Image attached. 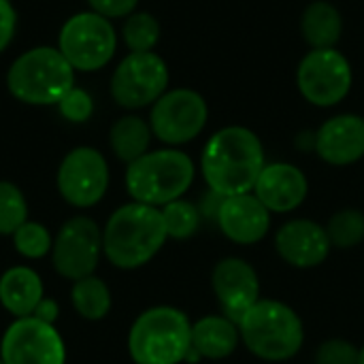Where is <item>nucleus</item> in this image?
I'll return each instance as SVG.
<instances>
[{"mask_svg":"<svg viewBox=\"0 0 364 364\" xmlns=\"http://www.w3.org/2000/svg\"><path fill=\"white\" fill-rule=\"evenodd\" d=\"M267 166L260 136L245 126L215 130L203 147L200 173L211 192L220 196L247 194Z\"/></svg>","mask_w":364,"mask_h":364,"instance_id":"obj_1","label":"nucleus"},{"mask_svg":"<svg viewBox=\"0 0 364 364\" xmlns=\"http://www.w3.org/2000/svg\"><path fill=\"white\" fill-rule=\"evenodd\" d=\"M168 241L158 207L126 203L102 226V256L122 271H134L151 262Z\"/></svg>","mask_w":364,"mask_h":364,"instance_id":"obj_2","label":"nucleus"},{"mask_svg":"<svg viewBox=\"0 0 364 364\" xmlns=\"http://www.w3.org/2000/svg\"><path fill=\"white\" fill-rule=\"evenodd\" d=\"M75 68L58 47L38 45L19 53L4 77L9 94L30 107H58L75 87Z\"/></svg>","mask_w":364,"mask_h":364,"instance_id":"obj_3","label":"nucleus"},{"mask_svg":"<svg viewBox=\"0 0 364 364\" xmlns=\"http://www.w3.org/2000/svg\"><path fill=\"white\" fill-rule=\"evenodd\" d=\"M196 175L194 160L179 147L149 149L126 166V190L134 203L164 207L183 198Z\"/></svg>","mask_w":364,"mask_h":364,"instance_id":"obj_4","label":"nucleus"},{"mask_svg":"<svg viewBox=\"0 0 364 364\" xmlns=\"http://www.w3.org/2000/svg\"><path fill=\"white\" fill-rule=\"evenodd\" d=\"M126 346L134 364L186 363L192 350V322L177 307H149L132 322Z\"/></svg>","mask_w":364,"mask_h":364,"instance_id":"obj_5","label":"nucleus"},{"mask_svg":"<svg viewBox=\"0 0 364 364\" xmlns=\"http://www.w3.org/2000/svg\"><path fill=\"white\" fill-rule=\"evenodd\" d=\"M241 343L260 360L284 363L294 358L305 343L301 316L286 303L260 299L239 320Z\"/></svg>","mask_w":364,"mask_h":364,"instance_id":"obj_6","label":"nucleus"},{"mask_svg":"<svg viewBox=\"0 0 364 364\" xmlns=\"http://www.w3.org/2000/svg\"><path fill=\"white\" fill-rule=\"evenodd\" d=\"M55 47L75 73H96L115 58L117 32L111 19L87 9L62 23Z\"/></svg>","mask_w":364,"mask_h":364,"instance_id":"obj_7","label":"nucleus"},{"mask_svg":"<svg viewBox=\"0 0 364 364\" xmlns=\"http://www.w3.org/2000/svg\"><path fill=\"white\" fill-rule=\"evenodd\" d=\"M171 83V70L164 58L156 51L130 53L115 66L109 94L113 102L126 111H139L151 107Z\"/></svg>","mask_w":364,"mask_h":364,"instance_id":"obj_8","label":"nucleus"},{"mask_svg":"<svg viewBox=\"0 0 364 364\" xmlns=\"http://www.w3.org/2000/svg\"><path fill=\"white\" fill-rule=\"evenodd\" d=\"M354 85L350 60L337 49H309L296 66V87L301 96L320 109L337 107Z\"/></svg>","mask_w":364,"mask_h":364,"instance_id":"obj_9","label":"nucleus"},{"mask_svg":"<svg viewBox=\"0 0 364 364\" xmlns=\"http://www.w3.org/2000/svg\"><path fill=\"white\" fill-rule=\"evenodd\" d=\"M147 122L160 143L166 147H181L205 130L209 122V105L205 96L192 87L166 90L151 105Z\"/></svg>","mask_w":364,"mask_h":364,"instance_id":"obj_10","label":"nucleus"},{"mask_svg":"<svg viewBox=\"0 0 364 364\" xmlns=\"http://www.w3.org/2000/svg\"><path fill=\"white\" fill-rule=\"evenodd\" d=\"M51 264L68 282H79L96 273L102 258V228L87 215L66 220L53 237Z\"/></svg>","mask_w":364,"mask_h":364,"instance_id":"obj_11","label":"nucleus"},{"mask_svg":"<svg viewBox=\"0 0 364 364\" xmlns=\"http://www.w3.org/2000/svg\"><path fill=\"white\" fill-rule=\"evenodd\" d=\"M111 173L107 158L90 145L70 149L55 175V186L64 203L75 209H90L98 205L109 190Z\"/></svg>","mask_w":364,"mask_h":364,"instance_id":"obj_12","label":"nucleus"},{"mask_svg":"<svg viewBox=\"0 0 364 364\" xmlns=\"http://www.w3.org/2000/svg\"><path fill=\"white\" fill-rule=\"evenodd\" d=\"M0 358L4 364H66V343L53 324L17 318L0 339Z\"/></svg>","mask_w":364,"mask_h":364,"instance_id":"obj_13","label":"nucleus"},{"mask_svg":"<svg viewBox=\"0 0 364 364\" xmlns=\"http://www.w3.org/2000/svg\"><path fill=\"white\" fill-rule=\"evenodd\" d=\"M211 288L220 303L222 316L239 320L262 299L256 269L243 258H224L213 267Z\"/></svg>","mask_w":364,"mask_h":364,"instance_id":"obj_14","label":"nucleus"},{"mask_svg":"<svg viewBox=\"0 0 364 364\" xmlns=\"http://www.w3.org/2000/svg\"><path fill=\"white\" fill-rule=\"evenodd\" d=\"M279 258L294 269H314L326 262L333 245L326 228L314 220H290L275 235Z\"/></svg>","mask_w":364,"mask_h":364,"instance_id":"obj_15","label":"nucleus"},{"mask_svg":"<svg viewBox=\"0 0 364 364\" xmlns=\"http://www.w3.org/2000/svg\"><path fill=\"white\" fill-rule=\"evenodd\" d=\"M215 224L232 243L254 245L267 237L271 228V211L256 198L254 192L224 196Z\"/></svg>","mask_w":364,"mask_h":364,"instance_id":"obj_16","label":"nucleus"},{"mask_svg":"<svg viewBox=\"0 0 364 364\" xmlns=\"http://www.w3.org/2000/svg\"><path fill=\"white\" fill-rule=\"evenodd\" d=\"M314 151L331 166H350L364 158V117L341 113L316 130Z\"/></svg>","mask_w":364,"mask_h":364,"instance_id":"obj_17","label":"nucleus"},{"mask_svg":"<svg viewBox=\"0 0 364 364\" xmlns=\"http://www.w3.org/2000/svg\"><path fill=\"white\" fill-rule=\"evenodd\" d=\"M252 192L271 213H290L305 203L309 181L296 164L267 162Z\"/></svg>","mask_w":364,"mask_h":364,"instance_id":"obj_18","label":"nucleus"},{"mask_svg":"<svg viewBox=\"0 0 364 364\" xmlns=\"http://www.w3.org/2000/svg\"><path fill=\"white\" fill-rule=\"evenodd\" d=\"M241 343L239 326L226 316H205L192 324V350L186 363L224 360Z\"/></svg>","mask_w":364,"mask_h":364,"instance_id":"obj_19","label":"nucleus"},{"mask_svg":"<svg viewBox=\"0 0 364 364\" xmlns=\"http://www.w3.org/2000/svg\"><path fill=\"white\" fill-rule=\"evenodd\" d=\"M43 296V279L32 267L15 264L0 275V305L13 320L30 318Z\"/></svg>","mask_w":364,"mask_h":364,"instance_id":"obj_20","label":"nucleus"},{"mask_svg":"<svg viewBox=\"0 0 364 364\" xmlns=\"http://www.w3.org/2000/svg\"><path fill=\"white\" fill-rule=\"evenodd\" d=\"M301 34L311 49H333L343 36V15L328 0H314L301 15Z\"/></svg>","mask_w":364,"mask_h":364,"instance_id":"obj_21","label":"nucleus"},{"mask_svg":"<svg viewBox=\"0 0 364 364\" xmlns=\"http://www.w3.org/2000/svg\"><path fill=\"white\" fill-rule=\"evenodd\" d=\"M151 139H154V132H151L149 122L134 113H126V115L117 117L109 130L111 151L126 166L149 151Z\"/></svg>","mask_w":364,"mask_h":364,"instance_id":"obj_22","label":"nucleus"},{"mask_svg":"<svg viewBox=\"0 0 364 364\" xmlns=\"http://www.w3.org/2000/svg\"><path fill=\"white\" fill-rule=\"evenodd\" d=\"M70 303H73V309L77 311V316H81L83 320H90V322H98L109 316L113 296H111L109 286L100 277L90 275L79 282H73Z\"/></svg>","mask_w":364,"mask_h":364,"instance_id":"obj_23","label":"nucleus"},{"mask_svg":"<svg viewBox=\"0 0 364 364\" xmlns=\"http://www.w3.org/2000/svg\"><path fill=\"white\" fill-rule=\"evenodd\" d=\"M162 36V26L156 15L149 11H134L124 19L122 26V41L128 47L130 53H145L154 51L156 45L160 43Z\"/></svg>","mask_w":364,"mask_h":364,"instance_id":"obj_24","label":"nucleus"},{"mask_svg":"<svg viewBox=\"0 0 364 364\" xmlns=\"http://www.w3.org/2000/svg\"><path fill=\"white\" fill-rule=\"evenodd\" d=\"M160 213H162L168 239L183 241V239L194 237L196 230L200 228L203 215L198 211V205H194L186 198H179V200H173V203L160 207Z\"/></svg>","mask_w":364,"mask_h":364,"instance_id":"obj_25","label":"nucleus"},{"mask_svg":"<svg viewBox=\"0 0 364 364\" xmlns=\"http://www.w3.org/2000/svg\"><path fill=\"white\" fill-rule=\"evenodd\" d=\"M328 241L337 250H352L364 241V213L358 209L337 211L324 226Z\"/></svg>","mask_w":364,"mask_h":364,"instance_id":"obj_26","label":"nucleus"},{"mask_svg":"<svg viewBox=\"0 0 364 364\" xmlns=\"http://www.w3.org/2000/svg\"><path fill=\"white\" fill-rule=\"evenodd\" d=\"M11 239H13L15 252L26 260H41L49 256L53 247V235L49 232V228L34 220H26L13 232Z\"/></svg>","mask_w":364,"mask_h":364,"instance_id":"obj_27","label":"nucleus"},{"mask_svg":"<svg viewBox=\"0 0 364 364\" xmlns=\"http://www.w3.org/2000/svg\"><path fill=\"white\" fill-rule=\"evenodd\" d=\"M26 220L28 200L23 192L13 181L0 179V237H13Z\"/></svg>","mask_w":364,"mask_h":364,"instance_id":"obj_28","label":"nucleus"},{"mask_svg":"<svg viewBox=\"0 0 364 364\" xmlns=\"http://www.w3.org/2000/svg\"><path fill=\"white\" fill-rule=\"evenodd\" d=\"M58 111L70 124H85L94 115V98L90 96V92H85V90L75 85L58 102Z\"/></svg>","mask_w":364,"mask_h":364,"instance_id":"obj_29","label":"nucleus"},{"mask_svg":"<svg viewBox=\"0 0 364 364\" xmlns=\"http://www.w3.org/2000/svg\"><path fill=\"white\" fill-rule=\"evenodd\" d=\"M358 352L360 348L346 339H328L320 343L316 352V364H358Z\"/></svg>","mask_w":364,"mask_h":364,"instance_id":"obj_30","label":"nucleus"},{"mask_svg":"<svg viewBox=\"0 0 364 364\" xmlns=\"http://www.w3.org/2000/svg\"><path fill=\"white\" fill-rule=\"evenodd\" d=\"M90 11L107 17V19H126L139 6V0H85Z\"/></svg>","mask_w":364,"mask_h":364,"instance_id":"obj_31","label":"nucleus"},{"mask_svg":"<svg viewBox=\"0 0 364 364\" xmlns=\"http://www.w3.org/2000/svg\"><path fill=\"white\" fill-rule=\"evenodd\" d=\"M17 34V11L13 2L0 0V53L9 49Z\"/></svg>","mask_w":364,"mask_h":364,"instance_id":"obj_32","label":"nucleus"},{"mask_svg":"<svg viewBox=\"0 0 364 364\" xmlns=\"http://www.w3.org/2000/svg\"><path fill=\"white\" fill-rule=\"evenodd\" d=\"M32 318H36V320H41L45 324H53L55 326V322L60 318V305H58V301L55 299H49V296H43L41 303L36 305Z\"/></svg>","mask_w":364,"mask_h":364,"instance_id":"obj_33","label":"nucleus"},{"mask_svg":"<svg viewBox=\"0 0 364 364\" xmlns=\"http://www.w3.org/2000/svg\"><path fill=\"white\" fill-rule=\"evenodd\" d=\"M358 364H364V346L360 348V352H358Z\"/></svg>","mask_w":364,"mask_h":364,"instance_id":"obj_34","label":"nucleus"},{"mask_svg":"<svg viewBox=\"0 0 364 364\" xmlns=\"http://www.w3.org/2000/svg\"><path fill=\"white\" fill-rule=\"evenodd\" d=\"M4 2H13V0H4Z\"/></svg>","mask_w":364,"mask_h":364,"instance_id":"obj_35","label":"nucleus"},{"mask_svg":"<svg viewBox=\"0 0 364 364\" xmlns=\"http://www.w3.org/2000/svg\"><path fill=\"white\" fill-rule=\"evenodd\" d=\"M0 364H4V363H2V358H0Z\"/></svg>","mask_w":364,"mask_h":364,"instance_id":"obj_36","label":"nucleus"}]
</instances>
